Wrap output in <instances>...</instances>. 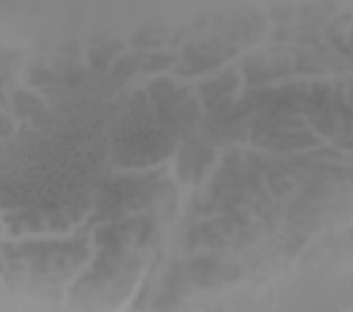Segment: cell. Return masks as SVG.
Instances as JSON below:
<instances>
[{
    "label": "cell",
    "mask_w": 353,
    "mask_h": 312,
    "mask_svg": "<svg viewBox=\"0 0 353 312\" xmlns=\"http://www.w3.org/2000/svg\"><path fill=\"white\" fill-rule=\"evenodd\" d=\"M240 275L239 267L215 257L194 259L185 269V277L197 286L214 288L230 283Z\"/></svg>",
    "instance_id": "2"
},
{
    "label": "cell",
    "mask_w": 353,
    "mask_h": 312,
    "mask_svg": "<svg viewBox=\"0 0 353 312\" xmlns=\"http://www.w3.org/2000/svg\"><path fill=\"white\" fill-rule=\"evenodd\" d=\"M152 222L148 219H134L132 222L103 228L97 233V242L109 247H121L122 244L141 245L148 239Z\"/></svg>",
    "instance_id": "3"
},
{
    "label": "cell",
    "mask_w": 353,
    "mask_h": 312,
    "mask_svg": "<svg viewBox=\"0 0 353 312\" xmlns=\"http://www.w3.org/2000/svg\"><path fill=\"white\" fill-rule=\"evenodd\" d=\"M238 84V78L235 74L223 75L221 78H219L214 82L207 83L203 86V92L205 97L208 103H218L221 104L222 107H226L225 102L222 101L223 96L227 92L235 89V86Z\"/></svg>",
    "instance_id": "6"
},
{
    "label": "cell",
    "mask_w": 353,
    "mask_h": 312,
    "mask_svg": "<svg viewBox=\"0 0 353 312\" xmlns=\"http://www.w3.org/2000/svg\"><path fill=\"white\" fill-rule=\"evenodd\" d=\"M187 295V284L185 277L181 272L175 271L169 275L165 290L160 297H157L155 305L159 306H173Z\"/></svg>",
    "instance_id": "5"
},
{
    "label": "cell",
    "mask_w": 353,
    "mask_h": 312,
    "mask_svg": "<svg viewBox=\"0 0 353 312\" xmlns=\"http://www.w3.org/2000/svg\"><path fill=\"white\" fill-rule=\"evenodd\" d=\"M213 157V152L203 144L192 141L185 144L180 154V173L185 181L196 182L201 179L205 164Z\"/></svg>",
    "instance_id": "4"
},
{
    "label": "cell",
    "mask_w": 353,
    "mask_h": 312,
    "mask_svg": "<svg viewBox=\"0 0 353 312\" xmlns=\"http://www.w3.org/2000/svg\"><path fill=\"white\" fill-rule=\"evenodd\" d=\"M255 139L266 148L288 150V149L303 148L305 146L316 144L314 136L306 129H300L296 122L280 121L265 124L255 134Z\"/></svg>",
    "instance_id": "1"
},
{
    "label": "cell",
    "mask_w": 353,
    "mask_h": 312,
    "mask_svg": "<svg viewBox=\"0 0 353 312\" xmlns=\"http://www.w3.org/2000/svg\"><path fill=\"white\" fill-rule=\"evenodd\" d=\"M173 59L174 58L172 56H162V55L161 56H152L148 64L145 66V70H157V69H161V68H165Z\"/></svg>",
    "instance_id": "7"
}]
</instances>
